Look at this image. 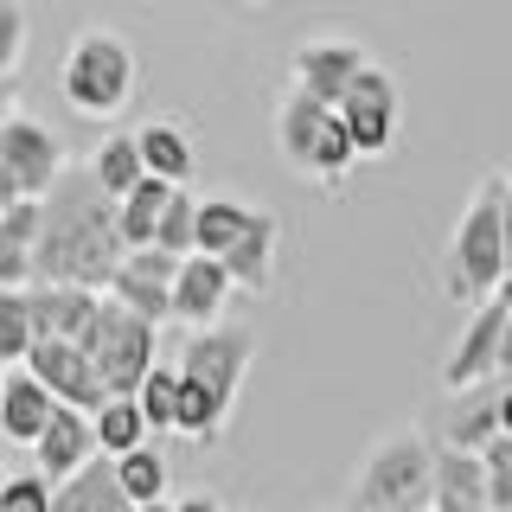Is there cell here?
<instances>
[{
	"instance_id": "1",
	"label": "cell",
	"mask_w": 512,
	"mask_h": 512,
	"mask_svg": "<svg viewBox=\"0 0 512 512\" xmlns=\"http://www.w3.org/2000/svg\"><path fill=\"white\" fill-rule=\"evenodd\" d=\"M122 263H128V244H122L116 199L96 186L90 160H71V173L45 199L32 288H90V295H109Z\"/></svg>"
},
{
	"instance_id": "2",
	"label": "cell",
	"mask_w": 512,
	"mask_h": 512,
	"mask_svg": "<svg viewBox=\"0 0 512 512\" xmlns=\"http://www.w3.org/2000/svg\"><path fill=\"white\" fill-rule=\"evenodd\" d=\"M442 288L461 308H487L506 288V173H487L468 192L442 250Z\"/></svg>"
},
{
	"instance_id": "3",
	"label": "cell",
	"mask_w": 512,
	"mask_h": 512,
	"mask_svg": "<svg viewBox=\"0 0 512 512\" xmlns=\"http://www.w3.org/2000/svg\"><path fill=\"white\" fill-rule=\"evenodd\" d=\"M436 461L442 448L416 423L378 436L352 480V512H436Z\"/></svg>"
},
{
	"instance_id": "4",
	"label": "cell",
	"mask_w": 512,
	"mask_h": 512,
	"mask_svg": "<svg viewBox=\"0 0 512 512\" xmlns=\"http://www.w3.org/2000/svg\"><path fill=\"white\" fill-rule=\"evenodd\" d=\"M276 154H282V167L295 173V180L327 186V192H340L346 173L359 167V148H352L340 109L314 103V96L295 90V84L276 96Z\"/></svg>"
},
{
	"instance_id": "5",
	"label": "cell",
	"mask_w": 512,
	"mask_h": 512,
	"mask_svg": "<svg viewBox=\"0 0 512 512\" xmlns=\"http://www.w3.org/2000/svg\"><path fill=\"white\" fill-rule=\"evenodd\" d=\"M141 84V58H135V39L116 26H84L64 52V71H58V90L77 116L103 122V116H122L128 96Z\"/></svg>"
},
{
	"instance_id": "6",
	"label": "cell",
	"mask_w": 512,
	"mask_h": 512,
	"mask_svg": "<svg viewBox=\"0 0 512 512\" xmlns=\"http://www.w3.org/2000/svg\"><path fill=\"white\" fill-rule=\"evenodd\" d=\"M250 359H256V333L237 327V320H224V327H205V333H186L180 346V378L199 384L212 404L231 416L237 410V391H244L250 378Z\"/></svg>"
},
{
	"instance_id": "7",
	"label": "cell",
	"mask_w": 512,
	"mask_h": 512,
	"mask_svg": "<svg viewBox=\"0 0 512 512\" xmlns=\"http://www.w3.org/2000/svg\"><path fill=\"white\" fill-rule=\"evenodd\" d=\"M154 333H160V327L135 320L128 308H116V301H103V314H96L84 352L96 359V372H103L109 397H141V384L154 378Z\"/></svg>"
},
{
	"instance_id": "8",
	"label": "cell",
	"mask_w": 512,
	"mask_h": 512,
	"mask_svg": "<svg viewBox=\"0 0 512 512\" xmlns=\"http://www.w3.org/2000/svg\"><path fill=\"white\" fill-rule=\"evenodd\" d=\"M365 71H372V52H365L359 39H340V32H327V39H301L295 52H288V77H295V90H308L314 103H327V109H340Z\"/></svg>"
},
{
	"instance_id": "9",
	"label": "cell",
	"mask_w": 512,
	"mask_h": 512,
	"mask_svg": "<svg viewBox=\"0 0 512 512\" xmlns=\"http://www.w3.org/2000/svg\"><path fill=\"white\" fill-rule=\"evenodd\" d=\"M0 167L20 180V192H26L32 205H45V199H52V186L71 173V154H64V141L45 122L13 116L7 128H0Z\"/></svg>"
},
{
	"instance_id": "10",
	"label": "cell",
	"mask_w": 512,
	"mask_h": 512,
	"mask_svg": "<svg viewBox=\"0 0 512 512\" xmlns=\"http://www.w3.org/2000/svg\"><path fill=\"white\" fill-rule=\"evenodd\" d=\"M397 116H404V96H397V77L384 71V64H372V71L352 84V96L340 103V122H346V135H352V148H359V160L391 154Z\"/></svg>"
},
{
	"instance_id": "11",
	"label": "cell",
	"mask_w": 512,
	"mask_h": 512,
	"mask_svg": "<svg viewBox=\"0 0 512 512\" xmlns=\"http://www.w3.org/2000/svg\"><path fill=\"white\" fill-rule=\"evenodd\" d=\"M26 372L39 378L64 410L96 416V410L109 404V384H103V372H96V359H90L84 346H71V340H39V346H32V359H26Z\"/></svg>"
},
{
	"instance_id": "12",
	"label": "cell",
	"mask_w": 512,
	"mask_h": 512,
	"mask_svg": "<svg viewBox=\"0 0 512 512\" xmlns=\"http://www.w3.org/2000/svg\"><path fill=\"white\" fill-rule=\"evenodd\" d=\"M512 314L500 308V301H487V308L468 314V327H461V340L448 346L442 359V391H474V384H487L493 372H500V340H506Z\"/></svg>"
},
{
	"instance_id": "13",
	"label": "cell",
	"mask_w": 512,
	"mask_h": 512,
	"mask_svg": "<svg viewBox=\"0 0 512 512\" xmlns=\"http://www.w3.org/2000/svg\"><path fill=\"white\" fill-rule=\"evenodd\" d=\"M173 282H180V256L167 250H128V263L116 269V282H109V301L128 308L135 320H173Z\"/></svg>"
},
{
	"instance_id": "14",
	"label": "cell",
	"mask_w": 512,
	"mask_h": 512,
	"mask_svg": "<svg viewBox=\"0 0 512 512\" xmlns=\"http://www.w3.org/2000/svg\"><path fill=\"white\" fill-rule=\"evenodd\" d=\"M32 461H39V474L52 480V487H64V480H77L90 468V461H103V442H96V416L84 410H58L52 429L39 436V448H32Z\"/></svg>"
},
{
	"instance_id": "15",
	"label": "cell",
	"mask_w": 512,
	"mask_h": 512,
	"mask_svg": "<svg viewBox=\"0 0 512 512\" xmlns=\"http://www.w3.org/2000/svg\"><path fill=\"white\" fill-rule=\"evenodd\" d=\"M231 269L212 263V256H186L180 263V282H173V320H186L192 333L205 327H224V301H231Z\"/></svg>"
},
{
	"instance_id": "16",
	"label": "cell",
	"mask_w": 512,
	"mask_h": 512,
	"mask_svg": "<svg viewBox=\"0 0 512 512\" xmlns=\"http://www.w3.org/2000/svg\"><path fill=\"white\" fill-rule=\"evenodd\" d=\"M58 410H64V404L26 372V365H20V372H7V384H0V436H7V442L39 448V436L52 429V416H58Z\"/></svg>"
},
{
	"instance_id": "17",
	"label": "cell",
	"mask_w": 512,
	"mask_h": 512,
	"mask_svg": "<svg viewBox=\"0 0 512 512\" xmlns=\"http://www.w3.org/2000/svg\"><path fill=\"white\" fill-rule=\"evenodd\" d=\"M109 295H90V288H32V314H39V340H71L84 346L96 314H103Z\"/></svg>"
},
{
	"instance_id": "18",
	"label": "cell",
	"mask_w": 512,
	"mask_h": 512,
	"mask_svg": "<svg viewBox=\"0 0 512 512\" xmlns=\"http://www.w3.org/2000/svg\"><path fill=\"white\" fill-rule=\"evenodd\" d=\"M263 224V205L237 199V192H212V199L199 205V256H212V263H224L244 237Z\"/></svg>"
},
{
	"instance_id": "19",
	"label": "cell",
	"mask_w": 512,
	"mask_h": 512,
	"mask_svg": "<svg viewBox=\"0 0 512 512\" xmlns=\"http://www.w3.org/2000/svg\"><path fill=\"white\" fill-rule=\"evenodd\" d=\"M436 512H493L487 500V461L468 455V448H448L436 461Z\"/></svg>"
},
{
	"instance_id": "20",
	"label": "cell",
	"mask_w": 512,
	"mask_h": 512,
	"mask_svg": "<svg viewBox=\"0 0 512 512\" xmlns=\"http://www.w3.org/2000/svg\"><path fill=\"white\" fill-rule=\"evenodd\" d=\"M276 256H282V218L263 212V224L224 256V269H231V282L244 288V295H269V288H276Z\"/></svg>"
},
{
	"instance_id": "21",
	"label": "cell",
	"mask_w": 512,
	"mask_h": 512,
	"mask_svg": "<svg viewBox=\"0 0 512 512\" xmlns=\"http://www.w3.org/2000/svg\"><path fill=\"white\" fill-rule=\"evenodd\" d=\"M39 224L45 205H13L0 218V288H32V256H39Z\"/></svg>"
},
{
	"instance_id": "22",
	"label": "cell",
	"mask_w": 512,
	"mask_h": 512,
	"mask_svg": "<svg viewBox=\"0 0 512 512\" xmlns=\"http://www.w3.org/2000/svg\"><path fill=\"white\" fill-rule=\"evenodd\" d=\"M52 512H141V506L122 493L116 461H90L77 480H64V487L52 493Z\"/></svg>"
},
{
	"instance_id": "23",
	"label": "cell",
	"mask_w": 512,
	"mask_h": 512,
	"mask_svg": "<svg viewBox=\"0 0 512 512\" xmlns=\"http://www.w3.org/2000/svg\"><path fill=\"white\" fill-rule=\"evenodd\" d=\"M90 173H96V186L109 192V199H128L141 180H148V160H141V141H135V128H122V135H103L90 148Z\"/></svg>"
},
{
	"instance_id": "24",
	"label": "cell",
	"mask_w": 512,
	"mask_h": 512,
	"mask_svg": "<svg viewBox=\"0 0 512 512\" xmlns=\"http://www.w3.org/2000/svg\"><path fill=\"white\" fill-rule=\"evenodd\" d=\"M135 141H141V160H148V180H167V186H186L192 180V135L180 122H141L135 128Z\"/></svg>"
},
{
	"instance_id": "25",
	"label": "cell",
	"mask_w": 512,
	"mask_h": 512,
	"mask_svg": "<svg viewBox=\"0 0 512 512\" xmlns=\"http://www.w3.org/2000/svg\"><path fill=\"white\" fill-rule=\"evenodd\" d=\"M173 192H186V186L141 180V186H135V192H128V199L116 205V218H122V244H128V250H154V237H160V218H167Z\"/></svg>"
},
{
	"instance_id": "26",
	"label": "cell",
	"mask_w": 512,
	"mask_h": 512,
	"mask_svg": "<svg viewBox=\"0 0 512 512\" xmlns=\"http://www.w3.org/2000/svg\"><path fill=\"white\" fill-rule=\"evenodd\" d=\"M39 346V314H32V288H0V365L20 372Z\"/></svg>"
},
{
	"instance_id": "27",
	"label": "cell",
	"mask_w": 512,
	"mask_h": 512,
	"mask_svg": "<svg viewBox=\"0 0 512 512\" xmlns=\"http://www.w3.org/2000/svg\"><path fill=\"white\" fill-rule=\"evenodd\" d=\"M96 442H103V461H128L148 448V416H141L135 397H109L96 410Z\"/></svg>"
},
{
	"instance_id": "28",
	"label": "cell",
	"mask_w": 512,
	"mask_h": 512,
	"mask_svg": "<svg viewBox=\"0 0 512 512\" xmlns=\"http://www.w3.org/2000/svg\"><path fill=\"white\" fill-rule=\"evenodd\" d=\"M116 480L135 506H167V455L160 448H141V455L116 461Z\"/></svg>"
},
{
	"instance_id": "29",
	"label": "cell",
	"mask_w": 512,
	"mask_h": 512,
	"mask_svg": "<svg viewBox=\"0 0 512 512\" xmlns=\"http://www.w3.org/2000/svg\"><path fill=\"white\" fill-rule=\"evenodd\" d=\"M199 192H173V205H167V218H160V237H154V250H167V256H199Z\"/></svg>"
},
{
	"instance_id": "30",
	"label": "cell",
	"mask_w": 512,
	"mask_h": 512,
	"mask_svg": "<svg viewBox=\"0 0 512 512\" xmlns=\"http://www.w3.org/2000/svg\"><path fill=\"white\" fill-rule=\"evenodd\" d=\"M141 416H148V429L160 436V429H173L180 423V365H154V378L141 384Z\"/></svg>"
},
{
	"instance_id": "31",
	"label": "cell",
	"mask_w": 512,
	"mask_h": 512,
	"mask_svg": "<svg viewBox=\"0 0 512 512\" xmlns=\"http://www.w3.org/2000/svg\"><path fill=\"white\" fill-rule=\"evenodd\" d=\"M500 397L493 404H474V410H455V429H448V448H468V455H487L500 442Z\"/></svg>"
},
{
	"instance_id": "32",
	"label": "cell",
	"mask_w": 512,
	"mask_h": 512,
	"mask_svg": "<svg viewBox=\"0 0 512 512\" xmlns=\"http://www.w3.org/2000/svg\"><path fill=\"white\" fill-rule=\"evenodd\" d=\"M26 7L20 0H0V77H20V58H26Z\"/></svg>"
},
{
	"instance_id": "33",
	"label": "cell",
	"mask_w": 512,
	"mask_h": 512,
	"mask_svg": "<svg viewBox=\"0 0 512 512\" xmlns=\"http://www.w3.org/2000/svg\"><path fill=\"white\" fill-rule=\"evenodd\" d=\"M52 480L45 474H7V487H0V512H52Z\"/></svg>"
},
{
	"instance_id": "34",
	"label": "cell",
	"mask_w": 512,
	"mask_h": 512,
	"mask_svg": "<svg viewBox=\"0 0 512 512\" xmlns=\"http://www.w3.org/2000/svg\"><path fill=\"white\" fill-rule=\"evenodd\" d=\"M480 461H487V500H493V512H512V442L500 436Z\"/></svg>"
},
{
	"instance_id": "35",
	"label": "cell",
	"mask_w": 512,
	"mask_h": 512,
	"mask_svg": "<svg viewBox=\"0 0 512 512\" xmlns=\"http://www.w3.org/2000/svg\"><path fill=\"white\" fill-rule=\"evenodd\" d=\"M173 512H224V500H218V493H205V487H192V493L173 500Z\"/></svg>"
},
{
	"instance_id": "36",
	"label": "cell",
	"mask_w": 512,
	"mask_h": 512,
	"mask_svg": "<svg viewBox=\"0 0 512 512\" xmlns=\"http://www.w3.org/2000/svg\"><path fill=\"white\" fill-rule=\"evenodd\" d=\"M20 116V77H0V128Z\"/></svg>"
},
{
	"instance_id": "37",
	"label": "cell",
	"mask_w": 512,
	"mask_h": 512,
	"mask_svg": "<svg viewBox=\"0 0 512 512\" xmlns=\"http://www.w3.org/2000/svg\"><path fill=\"white\" fill-rule=\"evenodd\" d=\"M506 276H512V173H506Z\"/></svg>"
},
{
	"instance_id": "38",
	"label": "cell",
	"mask_w": 512,
	"mask_h": 512,
	"mask_svg": "<svg viewBox=\"0 0 512 512\" xmlns=\"http://www.w3.org/2000/svg\"><path fill=\"white\" fill-rule=\"evenodd\" d=\"M500 429H506V442H512V384L500 391Z\"/></svg>"
},
{
	"instance_id": "39",
	"label": "cell",
	"mask_w": 512,
	"mask_h": 512,
	"mask_svg": "<svg viewBox=\"0 0 512 512\" xmlns=\"http://www.w3.org/2000/svg\"><path fill=\"white\" fill-rule=\"evenodd\" d=\"M500 372L512 378V327H506V340H500Z\"/></svg>"
},
{
	"instance_id": "40",
	"label": "cell",
	"mask_w": 512,
	"mask_h": 512,
	"mask_svg": "<svg viewBox=\"0 0 512 512\" xmlns=\"http://www.w3.org/2000/svg\"><path fill=\"white\" fill-rule=\"evenodd\" d=\"M493 301H500V308L512 314V276H506V288H500V295H493Z\"/></svg>"
},
{
	"instance_id": "41",
	"label": "cell",
	"mask_w": 512,
	"mask_h": 512,
	"mask_svg": "<svg viewBox=\"0 0 512 512\" xmlns=\"http://www.w3.org/2000/svg\"><path fill=\"white\" fill-rule=\"evenodd\" d=\"M141 512H173V500H167V506H141Z\"/></svg>"
},
{
	"instance_id": "42",
	"label": "cell",
	"mask_w": 512,
	"mask_h": 512,
	"mask_svg": "<svg viewBox=\"0 0 512 512\" xmlns=\"http://www.w3.org/2000/svg\"><path fill=\"white\" fill-rule=\"evenodd\" d=\"M0 384H7V365H0Z\"/></svg>"
},
{
	"instance_id": "43",
	"label": "cell",
	"mask_w": 512,
	"mask_h": 512,
	"mask_svg": "<svg viewBox=\"0 0 512 512\" xmlns=\"http://www.w3.org/2000/svg\"><path fill=\"white\" fill-rule=\"evenodd\" d=\"M0 487H7V474H0Z\"/></svg>"
}]
</instances>
